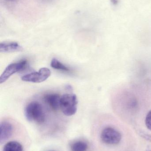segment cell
Returning a JSON list of instances; mask_svg holds the SVG:
<instances>
[{"instance_id": "1", "label": "cell", "mask_w": 151, "mask_h": 151, "mask_svg": "<svg viewBox=\"0 0 151 151\" xmlns=\"http://www.w3.org/2000/svg\"><path fill=\"white\" fill-rule=\"evenodd\" d=\"M25 113L28 121L34 122L39 124L45 121L44 110L41 105L38 102H33L28 104L25 108Z\"/></svg>"}, {"instance_id": "2", "label": "cell", "mask_w": 151, "mask_h": 151, "mask_svg": "<svg viewBox=\"0 0 151 151\" xmlns=\"http://www.w3.org/2000/svg\"><path fill=\"white\" fill-rule=\"evenodd\" d=\"M78 103L76 95L64 94L60 98V108L64 115L72 116L74 115L77 111Z\"/></svg>"}, {"instance_id": "3", "label": "cell", "mask_w": 151, "mask_h": 151, "mask_svg": "<svg viewBox=\"0 0 151 151\" xmlns=\"http://www.w3.org/2000/svg\"><path fill=\"white\" fill-rule=\"evenodd\" d=\"M28 62L26 59L20 60L18 62L9 65L4 71L0 77V83L5 82L10 76L19 72L25 70L27 67Z\"/></svg>"}, {"instance_id": "4", "label": "cell", "mask_w": 151, "mask_h": 151, "mask_svg": "<svg viewBox=\"0 0 151 151\" xmlns=\"http://www.w3.org/2000/svg\"><path fill=\"white\" fill-rule=\"evenodd\" d=\"M101 140L104 143L109 145H117L121 140V134L115 129L106 127L104 129L100 135Z\"/></svg>"}, {"instance_id": "5", "label": "cell", "mask_w": 151, "mask_h": 151, "mask_svg": "<svg viewBox=\"0 0 151 151\" xmlns=\"http://www.w3.org/2000/svg\"><path fill=\"white\" fill-rule=\"evenodd\" d=\"M51 74V70L47 68H41L37 72L26 74L22 76L21 80L24 81L33 83H41L46 81Z\"/></svg>"}, {"instance_id": "6", "label": "cell", "mask_w": 151, "mask_h": 151, "mask_svg": "<svg viewBox=\"0 0 151 151\" xmlns=\"http://www.w3.org/2000/svg\"><path fill=\"white\" fill-rule=\"evenodd\" d=\"M13 126L8 122H2L1 123V134H0V142L2 143L6 140L9 139L13 133Z\"/></svg>"}, {"instance_id": "7", "label": "cell", "mask_w": 151, "mask_h": 151, "mask_svg": "<svg viewBox=\"0 0 151 151\" xmlns=\"http://www.w3.org/2000/svg\"><path fill=\"white\" fill-rule=\"evenodd\" d=\"M23 47L17 42H4L0 44L1 53H11L22 51Z\"/></svg>"}, {"instance_id": "8", "label": "cell", "mask_w": 151, "mask_h": 151, "mask_svg": "<svg viewBox=\"0 0 151 151\" xmlns=\"http://www.w3.org/2000/svg\"><path fill=\"white\" fill-rule=\"evenodd\" d=\"M61 97L55 93L47 94L44 96L45 103L54 111H56L60 108V101Z\"/></svg>"}, {"instance_id": "9", "label": "cell", "mask_w": 151, "mask_h": 151, "mask_svg": "<svg viewBox=\"0 0 151 151\" xmlns=\"http://www.w3.org/2000/svg\"><path fill=\"white\" fill-rule=\"evenodd\" d=\"M71 151H87L88 145L87 142L82 140L74 141L70 145Z\"/></svg>"}, {"instance_id": "10", "label": "cell", "mask_w": 151, "mask_h": 151, "mask_svg": "<svg viewBox=\"0 0 151 151\" xmlns=\"http://www.w3.org/2000/svg\"><path fill=\"white\" fill-rule=\"evenodd\" d=\"M3 151H23V147L18 142L11 141L4 145Z\"/></svg>"}, {"instance_id": "11", "label": "cell", "mask_w": 151, "mask_h": 151, "mask_svg": "<svg viewBox=\"0 0 151 151\" xmlns=\"http://www.w3.org/2000/svg\"><path fill=\"white\" fill-rule=\"evenodd\" d=\"M51 66L53 69L66 72H70L71 70L70 68L62 63L60 61L56 58H53L51 63Z\"/></svg>"}, {"instance_id": "12", "label": "cell", "mask_w": 151, "mask_h": 151, "mask_svg": "<svg viewBox=\"0 0 151 151\" xmlns=\"http://www.w3.org/2000/svg\"><path fill=\"white\" fill-rule=\"evenodd\" d=\"M145 124L146 127L151 131V110L146 115L145 120Z\"/></svg>"}, {"instance_id": "13", "label": "cell", "mask_w": 151, "mask_h": 151, "mask_svg": "<svg viewBox=\"0 0 151 151\" xmlns=\"http://www.w3.org/2000/svg\"><path fill=\"white\" fill-rule=\"evenodd\" d=\"M6 1L8 2H14L16 1L17 0H6Z\"/></svg>"}, {"instance_id": "14", "label": "cell", "mask_w": 151, "mask_h": 151, "mask_svg": "<svg viewBox=\"0 0 151 151\" xmlns=\"http://www.w3.org/2000/svg\"><path fill=\"white\" fill-rule=\"evenodd\" d=\"M55 151V150H48V151Z\"/></svg>"}, {"instance_id": "15", "label": "cell", "mask_w": 151, "mask_h": 151, "mask_svg": "<svg viewBox=\"0 0 151 151\" xmlns=\"http://www.w3.org/2000/svg\"><path fill=\"white\" fill-rule=\"evenodd\" d=\"M150 151H151V150Z\"/></svg>"}]
</instances>
